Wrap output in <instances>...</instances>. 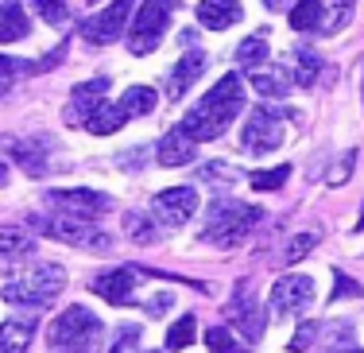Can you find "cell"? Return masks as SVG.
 Wrapping results in <instances>:
<instances>
[{
  "label": "cell",
  "mask_w": 364,
  "mask_h": 353,
  "mask_svg": "<svg viewBox=\"0 0 364 353\" xmlns=\"http://www.w3.org/2000/svg\"><path fill=\"white\" fill-rule=\"evenodd\" d=\"M225 311H229V322L237 326V334H240L245 342H256L259 334H264V311H259V307H256L248 295H245V299L237 295L229 307H225Z\"/></svg>",
  "instance_id": "cell-16"
},
{
  "label": "cell",
  "mask_w": 364,
  "mask_h": 353,
  "mask_svg": "<svg viewBox=\"0 0 364 353\" xmlns=\"http://www.w3.org/2000/svg\"><path fill=\"white\" fill-rule=\"evenodd\" d=\"M36 248L28 229L20 226H0V260H16V256H28Z\"/></svg>",
  "instance_id": "cell-21"
},
{
  "label": "cell",
  "mask_w": 364,
  "mask_h": 353,
  "mask_svg": "<svg viewBox=\"0 0 364 353\" xmlns=\"http://www.w3.org/2000/svg\"><path fill=\"white\" fill-rule=\"evenodd\" d=\"M163 307H171V295H155V299H147L144 311H147V315H163Z\"/></svg>",
  "instance_id": "cell-40"
},
{
  "label": "cell",
  "mask_w": 364,
  "mask_h": 353,
  "mask_svg": "<svg viewBox=\"0 0 364 353\" xmlns=\"http://www.w3.org/2000/svg\"><path fill=\"white\" fill-rule=\"evenodd\" d=\"M155 90L151 85H132V90H124V98H120V109H124L128 117H147L155 109Z\"/></svg>",
  "instance_id": "cell-25"
},
{
  "label": "cell",
  "mask_w": 364,
  "mask_h": 353,
  "mask_svg": "<svg viewBox=\"0 0 364 353\" xmlns=\"http://www.w3.org/2000/svg\"><path fill=\"white\" fill-rule=\"evenodd\" d=\"M326 12V23H322V36H337L345 23L353 20V0H318Z\"/></svg>",
  "instance_id": "cell-26"
},
{
  "label": "cell",
  "mask_w": 364,
  "mask_h": 353,
  "mask_svg": "<svg viewBox=\"0 0 364 353\" xmlns=\"http://www.w3.org/2000/svg\"><path fill=\"white\" fill-rule=\"evenodd\" d=\"M333 353H364V349H333Z\"/></svg>",
  "instance_id": "cell-43"
},
{
  "label": "cell",
  "mask_w": 364,
  "mask_h": 353,
  "mask_svg": "<svg viewBox=\"0 0 364 353\" xmlns=\"http://www.w3.org/2000/svg\"><path fill=\"white\" fill-rule=\"evenodd\" d=\"M63 288H66V268H63V264L31 260V264H23V268H16V272L4 275L0 295H4L8 303H16V307H31V311H39V307L55 303Z\"/></svg>",
  "instance_id": "cell-2"
},
{
  "label": "cell",
  "mask_w": 364,
  "mask_h": 353,
  "mask_svg": "<svg viewBox=\"0 0 364 353\" xmlns=\"http://www.w3.org/2000/svg\"><path fill=\"white\" fill-rule=\"evenodd\" d=\"M124 120H128V113L120 109V101H117V105H112V101H105V105H101L97 113L90 117V125H85V128H90L93 136H112L120 125H124Z\"/></svg>",
  "instance_id": "cell-22"
},
{
  "label": "cell",
  "mask_w": 364,
  "mask_h": 353,
  "mask_svg": "<svg viewBox=\"0 0 364 353\" xmlns=\"http://www.w3.org/2000/svg\"><path fill=\"white\" fill-rule=\"evenodd\" d=\"M31 330H36V322H23V318H8V322H0V353H28L31 346Z\"/></svg>",
  "instance_id": "cell-20"
},
{
  "label": "cell",
  "mask_w": 364,
  "mask_h": 353,
  "mask_svg": "<svg viewBox=\"0 0 364 353\" xmlns=\"http://www.w3.org/2000/svg\"><path fill=\"white\" fill-rule=\"evenodd\" d=\"M178 4L182 0H144L132 20V31H128V51L132 55H151L159 47V39H163V31H167Z\"/></svg>",
  "instance_id": "cell-5"
},
{
  "label": "cell",
  "mask_w": 364,
  "mask_h": 353,
  "mask_svg": "<svg viewBox=\"0 0 364 353\" xmlns=\"http://www.w3.org/2000/svg\"><path fill=\"white\" fill-rule=\"evenodd\" d=\"M291 113L287 109H275V105H259L248 113L245 120V132H240V148L252 152V156H267V152H275L283 140H287V132H283V120Z\"/></svg>",
  "instance_id": "cell-6"
},
{
  "label": "cell",
  "mask_w": 364,
  "mask_h": 353,
  "mask_svg": "<svg viewBox=\"0 0 364 353\" xmlns=\"http://www.w3.org/2000/svg\"><path fill=\"white\" fill-rule=\"evenodd\" d=\"M349 171H353V152H345V156H341V167L329 171V183H333V186L349 183Z\"/></svg>",
  "instance_id": "cell-39"
},
{
  "label": "cell",
  "mask_w": 364,
  "mask_h": 353,
  "mask_svg": "<svg viewBox=\"0 0 364 353\" xmlns=\"http://www.w3.org/2000/svg\"><path fill=\"white\" fill-rule=\"evenodd\" d=\"M136 275H140V268H109V272L93 275L90 291L112 307H124V303H132V291H136V283H140Z\"/></svg>",
  "instance_id": "cell-13"
},
{
  "label": "cell",
  "mask_w": 364,
  "mask_h": 353,
  "mask_svg": "<svg viewBox=\"0 0 364 353\" xmlns=\"http://www.w3.org/2000/svg\"><path fill=\"white\" fill-rule=\"evenodd\" d=\"M264 4H267V8H272V12H283V8H287V4H291V0H264Z\"/></svg>",
  "instance_id": "cell-41"
},
{
  "label": "cell",
  "mask_w": 364,
  "mask_h": 353,
  "mask_svg": "<svg viewBox=\"0 0 364 353\" xmlns=\"http://www.w3.org/2000/svg\"><path fill=\"white\" fill-rule=\"evenodd\" d=\"M151 353H155V349H151Z\"/></svg>",
  "instance_id": "cell-45"
},
{
  "label": "cell",
  "mask_w": 364,
  "mask_h": 353,
  "mask_svg": "<svg viewBox=\"0 0 364 353\" xmlns=\"http://www.w3.org/2000/svg\"><path fill=\"white\" fill-rule=\"evenodd\" d=\"M322 23H326V12H322L318 0H299V4H294V12H291L294 31H318V36H322Z\"/></svg>",
  "instance_id": "cell-23"
},
{
  "label": "cell",
  "mask_w": 364,
  "mask_h": 353,
  "mask_svg": "<svg viewBox=\"0 0 364 353\" xmlns=\"http://www.w3.org/2000/svg\"><path fill=\"white\" fill-rule=\"evenodd\" d=\"M194 334H198V322H194V315H182L178 322L167 330V349H186L190 342H194Z\"/></svg>",
  "instance_id": "cell-32"
},
{
  "label": "cell",
  "mask_w": 364,
  "mask_h": 353,
  "mask_svg": "<svg viewBox=\"0 0 364 353\" xmlns=\"http://www.w3.org/2000/svg\"><path fill=\"white\" fill-rule=\"evenodd\" d=\"M155 214H159L167 226H186L198 214V191L194 186H171L155 198Z\"/></svg>",
  "instance_id": "cell-14"
},
{
  "label": "cell",
  "mask_w": 364,
  "mask_h": 353,
  "mask_svg": "<svg viewBox=\"0 0 364 353\" xmlns=\"http://www.w3.org/2000/svg\"><path fill=\"white\" fill-rule=\"evenodd\" d=\"M31 31L28 12L20 8V0H0V43H16Z\"/></svg>",
  "instance_id": "cell-19"
},
{
  "label": "cell",
  "mask_w": 364,
  "mask_h": 353,
  "mask_svg": "<svg viewBox=\"0 0 364 353\" xmlns=\"http://www.w3.org/2000/svg\"><path fill=\"white\" fill-rule=\"evenodd\" d=\"M310 303H314V280H310V275H283V280H275V288H272L275 318L294 315V311H302V307H310Z\"/></svg>",
  "instance_id": "cell-12"
},
{
  "label": "cell",
  "mask_w": 364,
  "mask_h": 353,
  "mask_svg": "<svg viewBox=\"0 0 364 353\" xmlns=\"http://www.w3.org/2000/svg\"><path fill=\"white\" fill-rule=\"evenodd\" d=\"M205 63L210 58L202 55V51H186V55L175 63V70H171V78H167V98L171 101H182V93L190 90L198 78H202V70H205Z\"/></svg>",
  "instance_id": "cell-15"
},
{
  "label": "cell",
  "mask_w": 364,
  "mask_h": 353,
  "mask_svg": "<svg viewBox=\"0 0 364 353\" xmlns=\"http://www.w3.org/2000/svg\"><path fill=\"white\" fill-rule=\"evenodd\" d=\"M240 109H245V82H240L237 74H225V78L182 117L178 128L194 144L198 140H218V136H225V128L240 117Z\"/></svg>",
  "instance_id": "cell-1"
},
{
  "label": "cell",
  "mask_w": 364,
  "mask_h": 353,
  "mask_svg": "<svg viewBox=\"0 0 364 353\" xmlns=\"http://www.w3.org/2000/svg\"><path fill=\"white\" fill-rule=\"evenodd\" d=\"M36 8L43 12V20L47 23H66V0H36Z\"/></svg>",
  "instance_id": "cell-37"
},
{
  "label": "cell",
  "mask_w": 364,
  "mask_h": 353,
  "mask_svg": "<svg viewBox=\"0 0 364 353\" xmlns=\"http://www.w3.org/2000/svg\"><path fill=\"white\" fill-rule=\"evenodd\" d=\"M155 159H159L163 167H182V163L194 159V140H190L182 128H171L159 140V148H155Z\"/></svg>",
  "instance_id": "cell-18"
},
{
  "label": "cell",
  "mask_w": 364,
  "mask_h": 353,
  "mask_svg": "<svg viewBox=\"0 0 364 353\" xmlns=\"http://www.w3.org/2000/svg\"><path fill=\"white\" fill-rule=\"evenodd\" d=\"M240 16H245V8H240L237 0H202V4H198V23H202V28H213V31L232 28Z\"/></svg>",
  "instance_id": "cell-17"
},
{
  "label": "cell",
  "mask_w": 364,
  "mask_h": 353,
  "mask_svg": "<svg viewBox=\"0 0 364 353\" xmlns=\"http://www.w3.org/2000/svg\"><path fill=\"white\" fill-rule=\"evenodd\" d=\"M128 23V0H112L105 12H93L90 20L82 23V39L93 43V47H109V43L120 39V28Z\"/></svg>",
  "instance_id": "cell-10"
},
{
  "label": "cell",
  "mask_w": 364,
  "mask_h": 353,
  "mask_svg": "<svg viewBox=\"0 0 364 353\" xmlns=\"http://www.w3.org/2000/svg\"><path fill=\"white\" fill-rule=\"evenodd\" d=\"M136 342H140V326H136V322H124V326L117 330V342H112L109 353H132Z\"/></svg>",
  "instance_id": "cell-35"
},
{
  "label": "cell",
  "mask_w": 364,
  "mask_h": 353,
  "mask_svg": "<svg viewBox=\"0 0 364 353\" xmlns=\"http://www.w3.org/2000/svg\"><path fill=\"white\" fill-rule=\"evenodd\" d=\"M267 55H272V47H267L264 36H252L237 47V63L245 66V70H259V66L267 63Z\"/></svg>",
  "instance_id": "cell-29"
},
{
  "label": "cell",
  "mask_w": 364,
  "mask_h": 353,
  "mask_svg": "<svg viewBox=\"0 0 364 353\" xmlns=\"http://www.w3.org/2000/svg\"><path fill=\"white\" fill-rule=\"evenodd\" d=\"M291 63H294V82L299 85H314L318 74H322V58H318L310 47H299Z\"/></svg>",
  "instance_id": "cell-28"
},
{
  "label": "cell",
  "mask_w": 364,
  "mask_h": 353,
  "mask_svg": "<svg viewBox=\"0 0 364 353\" xmlns=\"http://www.w3.org/2000/svg\"><path fill=\"white\" fill-rule=\"evenodd\" d=\"M205 346H210V353H248V342H240V334L229 326H210Z\"/></svg>",
  "instance_id": "cell-27"
},
{
  "label": "cell",
  "mask_w": 364,
  "mask_h": 353,
  "mask_svg": "<svg viewBox=\"0 0 364 353\" xmlns=\"http://www.w3.org/2000/svg\"><path fill=\"white\" fill-rule=\"evenodd\" d=\"M23 74H36V63H23V58L0 55V93H8L16 85V78H23Z\"/></svg>",
  "instance_id": "cell-31"
},
{
  "label": "cell",
  "mask_w": 364,
  "mask_h": 353,
  "mask_svg": "<svg viewBox=\"0 0 364 353\" xmlns=\"http://www.w3.org/2000/svg\"><path fill=\"white\" fill-rule=\"evenodd\" d=\"M291 85L294 82L287 78V70H256L252 74V90L264 93V98H287Z\"/></svg>",
  "instance_id": "cell-24"
},
{
  "label": "cell",
  "mask_w": 364,
  "mask_h": 353,
  "mask_svg": "<svg viewBox=\"0 0 364 353\" xmlns=\"http://www.w3.org/2000/svg\"><path fill=\"white\" fill-rule=\"evenodd\" d=\"M105 93H109V78H93V82L74 85L70 105H66L63 120H66L70 128H85V125H90V117L97 113L101 105H105Z\"/></svg>",
  "instance_id": "cell-11"
},
{
  "label": "cell",
  "mask_w": 364,
  "mask_h": 353,
  "mask_svg": "<svg viewBox=\"0 0 364 353\" xmlns=\"http://www.w3.org/2000/svg\"><path fill=\"white\" fill-rule=\"evenodd\" d=\"M264 218L259 206H245L237 198H221V202L210 206V221L202 229V241L213 248H237L240 241L252 233V226Z\"/></svg>",
  "instance_id": "cell-3"
},
{
  "label": "cell",
  "mask_w": 364,
  "mask_h": 353,
  "mask_svg": "<svg viewBox=\"0 0 364 353\" xmlns=\"http://www.w3.org/2000/svg\"><path fill=\"white\" fill-rule=\"evenodd\" d=\"M101 334V318L90 315L85 307H66L63 315L50 322L47 338L55 349H82V346H93V338Z\"/></svg>",
  "instance_id": "cell-7"
},
{
  "label": "cell",
  "mask_w": 364,
  "mask_h": 353,
  "mask_svg": "<svg viewBox=\"0 0 364 353\" xmlns=\"http://www.w3.org/2000/svg\"><path fill=\"white\" fill-rule=\"evenodd\" d=\"M124 233L136 241V245H151V241H159V226H155L151 218H144V214H128L124 218Z\"/></svg>",
  "instance_id": "cell-30"
},
{
  "label": "cell",
  "mask_w": 364,
  "mask_h": 353,
  "mask_svg": "<svg viewBox=\"0 0 364 353\" xmlns=\"http://www.w3.org/2000/svg\"><path fill=\"white\" fill-rule=\"evenodd\" d=\"M314 338H318V322L299 326V330H294V338H291V349L294 353H306V346H314Z\"/></svg>",
  "instance_id": "cell-38"
},
{
  "label": "cell",
  "mask_w": 364,
  "mask_h": 353,
  "mask_svg": "<svg viewBox=\"0 0 364 353\" xmlns=\"http://www.w3.org/2000/svg\"><path fill=\"white\" fill-rule=\"evenodd\" d=\"M47 206H55L63 218L93 221V218L112 210V198L101 191H90V186H77V191H47Z\"/></svg>",
  "instance_id": "cell-9"
},
{
  "label": "cell",
  "mask_w": 364,
  "mask_h": 353,
  "mask_svg": "<svg viewBox=\"0 0 364 353\" xmlns=\"http://www.w3.org/2000/svg\"><path fill=\"white\" fill-rule=\"evenodd\" d=\"M314 245H318V233H314V229H310V233H299V237H291V245H287V253H283V260H287V264L302 260V256H306Z\"/></svg>",
  "instance_id": "cell-34"
},
{
  "label": "cell",
  "mask_w": 364,
  "mask_h": 353,
  "mask_svg": "<svg viewBox=\"0 0 364 353\" xmlns=\"http://www.w3.org/2000/svg\"><path fill=\"white\" fill-rule=\"evenodd\" d=\"M0 152L16 159V167L31 179H43L50 171V152H55V140L47 136H4L0 140Z\"/></svg>",
  "instance_id": "cell-8"
},
{
  "label": "cell",
  "mask_w": 364,
  "mask_h": 353,
  "mask_svg": "<svg viewBox=\"0 0 364 353\" xmlns=\"http://www.w3.org/2000/svg\"><path fill=\"white\" fill-rule=\"evenodd\" d=\"M357 229H364V210H360V221H357Z\"/></svg>",
  "instance_id": "cell-44"
},
{
  "label": "cell",
  "mask_w": 364,
  "mask_h": 353,
  "mask_svg": "<svg viewBox=\"0 0 364 353\" xmlns=\"http://www.w3.org/2000/svg\"><path fill=\"white\" fill-rule=\"evenodd\" d=\"M360 295V283L353 280V275L337 272L333 275V295H329V303H337V299H357Z\"/></svg>",
  "instance_id": "cell-36"
},
{
  "label": "cell",
  "mask_w": 364,
  "mask_h": 353,
  "mask_svg": "<svg viewBox=\"0 0 364 353\" xmlns=\"http://www.w3.org/2000/svg\"><path fill=\"white\" fill-rule=\"evenodd\" d=\"M31 226L43 237H55V241L74 245V248H90V253H109L112 248V237L105 229H97L93 221H82V218H43V214H36Z\"/></svg>",
  "instance_id": "cell-4"
},
{
  "label": "cell",
  "mask_w": 364,
  "mask_h": 353,
  "mask_svg": "<svg viewBox=\"0 0 364 353\" xmlns=\"http://www.w3.org/2000/svg\"><path fill=\"white\" fill-rule=\"evenodd\" d=\"M4 183H8V163L0 159V186H4Z\"/></svg>",
  "instance_id": "cell-42"
},
{
  "label": "cell",
  "mask_w": 364,
  "mask_h": 353,
  "mask_svg": "<svg viewBox=\"0 0 364 353\" xmlns=\"http://www.w3.org/2000/svg\"><path fill=\"white\" fill-rule=\"evenodd\" d=\"M287 179H291V167L283 163V167H275V171H252L248 183H252V191H279Z\"/></svg>",
  "instance_id": "cell-33"
}]
</instances>
